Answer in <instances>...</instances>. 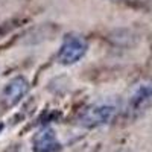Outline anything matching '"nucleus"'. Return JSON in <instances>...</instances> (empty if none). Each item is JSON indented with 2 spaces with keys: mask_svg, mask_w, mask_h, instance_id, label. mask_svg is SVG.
Returning a JSON list of instances; mask_svg holds the SVG:
<instances>
[{
  "mask_svg": "<svg viewBox=\"0 0 152 152\" xmlns=\"http://www.w3.org/2000/svg\"><path fill=\"white\" fill-rule=\"evenodd\" d=\"M152 102V79L145 78L137 81L126 96L125 114L129 117H137Z\"/></svg>",
  "mask_w": 152,
  "mask_h": 152,
  "instance_id": "nucleus-1",
  "label": "nucleus"
},
{
  "mask_svg": "<svg viewBox=\"0 0 152 152\" xmlns=\"http://www.w3.org/2000/svg\"><path fill=\"white\" fill-rule=\"evenodd\" d=\"M117 107L111 102H96L85 107L78 114V123L84 128H96L110 123L117 114Z\"/></svg>",
  "mask_w": 152,
  "mask_h": 152,
  "instance_id": "nucleus-2",
  "label": "nucleus"
},
{
  "mask_svg": "<svg viewBox=\"0 0 152 152\" xmlns=\"http://www.w3.org/2000/svg\"><path fill=\"white\" fill-rule=\"evenodd\" d=\"M88 44L81 35H75V34H69L64 37L59 52H58V61L61 64H75L78 62L85 53H87Z\"/></svg>",
  "mask_w": 152,
  "mask_h": 152,
  "instance_id": "nucleus-3",
  "label": "nucleus"
},
{
  "mask_svg": "<svg viewBox=\"0 0 152 152\" xmlns=\"http://www.w3.org/2000/svg\"><path fill=\"white\" fill-rule=\"evenodd\" d=\"M28 90H29L28 81L24 79L23 76H17V78L11 79L5 85L2 94H0V100H2V104L6 108H11V107L17 105L24 97V94L28 93Z\"/></svg>",
  "mask_w": 152,
  "mask_h": 152,
  "instance_id": "nucleus-4",
  "label": "nucleus"
},
{
  "mask_svg": "<svg viewBox=\"0 0 152 152\" xmlns=\"http://www.w3.org/2000/svg\"><path fill=\"white\" fill-rule=\"evenodd\" d=\"M34 152H58L61 149V143L56 137V132L52 128L41 129L32 138Z\"/></svg>",
  "mask_w": 152,
  "mask_h": 152,
  "instance_id": "nucleus-5",
  "label": "nucleus"
},
{
  "mask_svg": "<svg viewBox=\"0 0 152 152\" xmlns=\"http://www.w3.org/2000/svg\"><path fill=\"white\" fill-rule=\"evenodd\" d=\"M114 2H120V0H114Z\"/></svg>",
  "mask_w": 152,
  "mask_h": 152,
  "instance_id": "nucleus-6",
  "label": "nucleus"
}]
</instances>
